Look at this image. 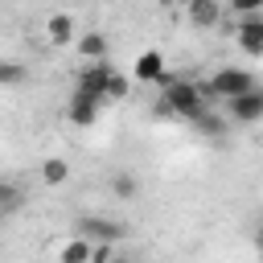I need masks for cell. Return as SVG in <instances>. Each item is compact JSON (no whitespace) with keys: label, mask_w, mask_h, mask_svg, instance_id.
<instances>
[{"label":"cell","mask_w":263,"mask_h":263,"mask_svg":"<svg viewBox=\"0 0 263 263\" xmlns=\"http://www.w3.org/2000/svg\"><path fill=\"white\" fill-rule=\"evenodd\" d=\"M111 193H115L119 201H136V197H140V177H136V173H115V177H111Z\"/></svg>","instance_id":"obj_14"},{"label":"cell","mask_w":263,"mask_h":263,"mask_svg":"<svg viewBox=\"0 0 263 263\" xmlns=\"http://www.w3.org/2000/svg\"><path fill=\"white\" fill-rule=\"evenodd\" d=\"M21 205H25V189H21L16 181H0V218L16 214Z\"/></svg>","instance_id":"obj_13"},{"label":"cell","mask_w":263,"mask_h":263,"mask_svg":"<svg viewBox=\"0 0 263 263\" xmlns=\"http://www.w3.org/2000/svg\"><path fill=\"white\" fill-rule=\"evenodd\" d=\"M45 37H49V45H70L74 41V16L70 12H53L45 21Z\"/></svg>","instance_id":"obj_11"},{"label":"cell","mask_w":263,"mask_h":263,"mask_svg":"<svg viewBox=\"0 0 263 263\" xmlns=\"http://www.w3.org/2000/svg\"><path fill=\"white\" fill-rule=\"evenodd\" d=\"M226 111H230V119H234V123H259V119H263V86H255V90H247V95L230 99V103H226Z\"/></svg>","instance_id":"obj_5"},{"label":"cell","mask_w":263,"mask_h":263,"mask_svg":"<svg viewBox=\"0 0 263 263\" xmlns=\"http://www.w3.org/2000/svg\"><path fill=\"white\" fill-rule=\"evenodd\" d=\"M115 259V247L111 242H90V259L86 263H111Z\"/></svg>","instance_id":"obj_18"},{"label":"cell","mask_w":263,"mask_h":263,"mask_svg":"<svg viewBox=\"0 0 263 263\" xmlns=\"http://www.w3.org/2000/svg\"><path fill=\"white\" fill-rule=\"evenodd\" d=\"M66 119L74 123V127H90V123H99V103H90V99H82L78 90L66 99Z\"/></svg>","instance_id":"obj_7"},{"label":"cell","mask_w":263,"mask_h":263,"mask_svg":"<svg viewBox=\"0 0 263 263\" xmlns=\"http://www.w3.org/2000/svg\"><path fill=\"white\" fill-rule=\"evenodd\" d=\"M189 123H193L201 136H210V140H218V136L226 132V119H222V115H214V111H201V115H193Z\"/></svg>","instance_id":"obj_15"},{"label":"cell","mask_w":263,"mask_h":263,"mask_svg":"<svg viewBox=\"0 0 263 263\" xmlns=\"http://www.w3.org/2000/svg\"><path fill=\"white\" fill-rule=\"evenodd\" d=\"M111 263H132V259H127V255H115V259H111Z\"/></svg>","instance_id":"obj_20"},{"label":"cell","mask_w":263,"mask_h":263,"mask_svg":"<svg viewBox=\"0 0 263 263\" xmlns=\"http://www.w3.org/2000/svg\"><path fill=\"white\" fill-rule=\"evenodd\" d=\"M255 86H259L255 74L251 70H238V66H222V70H214L205 78V90H210L214 103H230V99H238V95H247Z\"/></svg>","instance_id":"obj_2"},{"label":"cell","mask_w":263,"mask_h":263,"mask_svg":"<svg viewBox=\"0 0 263 263\" xmlns=\"http://www.w3.org/2000/svg\"><path fill=\"white\" fill-rule=\"evenodd\" d=\"M238 45L247 49V58H263V16H247L238 25Z\"/></svg>","instance_id":"obj_8"},{"label":"cell","mask_w":263,"mask_h":263,"mask_svg":"<svg viewBox=\"0 0 263 263\" xmlns=\"http://www.w3.org/2000/svg\"><path fill=\"white\" fill-rule=\"evenodd\" d=\"M136 78H140V82H164V78H168V74H164L160 49H148V53L136 58Z\"/></svg>","instance_id":"obj_10"},{"label":"cell","mask_w":263,"mask_h":263,"mask_svg":"<svg viewBox=\"0 0 263 263\" xmlns=\"http://www.w3.org/2000/svg\"><path fill=\"white\" fill-rule=\"evenodd\" d=\"M74 45H78V53L86 58V66H95V62H107V33L90 29V33H82Z\"/></svg>","instance_id":"obj_9"},{"label":"cell","mask_w":263,"mask_h":263,"mask_svg":"<svg viewBox=\"0 0 263 263\" xmlns=\"http://www.w3.org/2000/svg\"><path fill=\"white\" fill-rule=\"evenodd\" d=\"M160 86H164V95H160V103H156V115H164V119H173V115H177V119H193V115L210 111L189 78H164Z\"/></svg>","instance_id":"obj_1"},{"label":"cell","mask_w":263,"mask_h":263,"mask_svg":"<svg viewBox=\"0 0 263 263\" xmlns=\"http://www.w3.org/2000/svg\"><path fill=\"white\" fill-rule=\"evenodd\" d=\"M111 74H115V66L111 62H95V66H82L78 70V95L82 99H90V103H107V82H111Z\"/></svg>","instance_id":"obj_3"},{"label":"cell","mask_w":263,"mask_h":263,"mask_svg":"<svg viewBox=\"0 0 263 263\" xmlns=\"http://www.w3.org/2000/svg\"><path fill=\"white\" fill-rule=\"evenodd\" d=\"M185 16L197 25V29H214V25H222V16H226V8L218 4V0H189V8H185Z\"/></svg>","instance_id":"obj_6"},{"label":"cell","mask_w":263,"mask_h":263,"mask_svg":"<svg viewBox=\"0 0 263 263\" xmlns=\"http://www.w3.org/2000/svg\"><path fill=\"white\" fill-rule=\"evenodd\" d=\"M41 181H45L49 189L66 185V181H70V164H66L62 156H49V160H41Z\"/></svg>","instance_id":"obj_12"},{"label":"cell","mask_w":263,"mask_h":263,"mask_svg":"<svg viewBox=\"0 0 263 263\" xmlns=\"http://www.w3.org/2000/svg\"><path fill=\"white\" fill-rule=\"evenodd\" d=\"M29 78V70L21 66V62H12V58H0V86H21Z\"/></svg>","instance_id":"obj_16"},{"label":"cell","mask_w":263,"mask_h":263,"mask_svg":"<svg viewBox=\"0 0 263 263\" xmlns=\"http://www.w3.org/2000/svg\"><path fill=\"white\" fill-rule=\"evenodd\" d=\"M111 99H127V78L123 74H111V82H107V103Z\"/></svg>","instance_id":"obj_19"},{"label":"cell","mask_w":263,"mask_h":263,"mask_svg":"<svg viewBox=\"0 0 263 263\" xmlns=\"http://www.w3.org/2000/svg\"><path fill=\"white\" fill-rule=\"evenodd\" d=\"M62 263H86L90 259V242H82V238H70L66 247H62V255H58Z\"/></svg>","instance_id":"obj_17"},{"label":"cell","mask_w":263,"mask_h":263,"mask_svg":"<svg viewBox=\"0 0 263 263\" xmlns=\"http://www.w3.org/2000/svg\"><path fill=\"white\" fill-rule=\"evenodd\" d=\"M123 234H127V226L123 222H111V218H95L90 214V218H78L74 222V238H82V242H111L115 247Z\"/></svg>","instance_id":"obj_4"}]
</instances>
